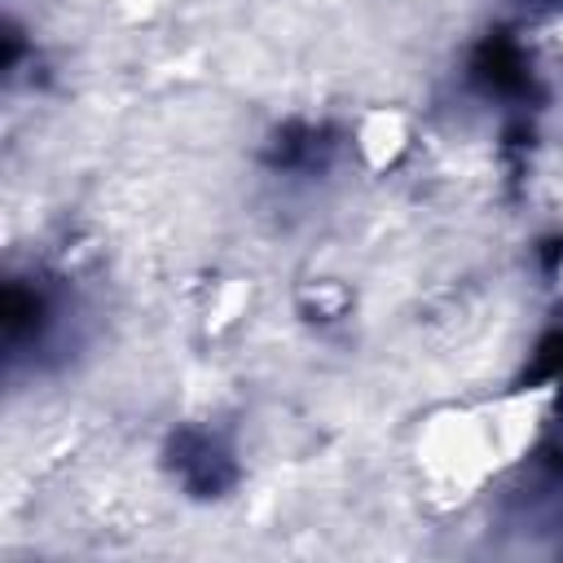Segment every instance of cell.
<instances>
[{
	"mask_svg": "<svg viewBox=\"0 0 563 563\" xmlns=\"http://www.w3.org/2000/svg\"><path fill=\"white\" fill-rule=\"evenodd\" d=\"M537 4H550V9H563V0H537Z\"/></svg>",
	"mask_w": 563,
	"mask_h": 563,
	"instance_id": "1",
	"label": "cell"
}]
</instances>
